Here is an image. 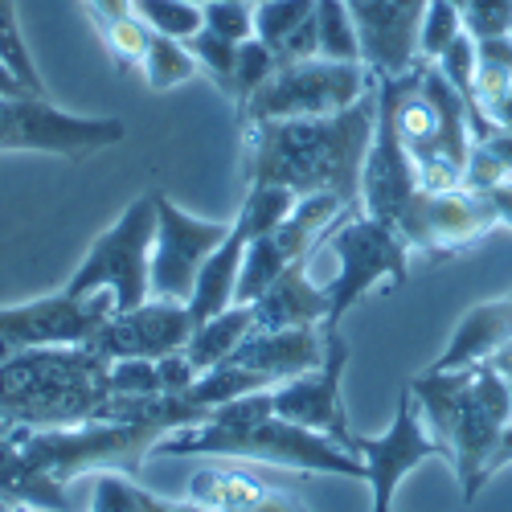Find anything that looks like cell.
<instances>
[{
  "instance_id": "3",
  "label": "cell",
  "mask_w": 512,
  "mask_h": 512,
  "mask_svg": "<svg viewBox=\"0 0 512 512\" xmlns=\"http://www.w3.org/2000/svg\"><path fill=\"white\" fill-rule=\"evenodd\" d=\"M160 455H209V459H242V463H271L312 476H349L365 480L361 455L345 451L320 431L295 426L271 410V390L234 398L218 406L205 422L181 426L156 447Z\"/></svg>"
},
{
  "instance_id": "36",
  "label": "cell",
  "mask_w": 512,
  "mask_h": 512,
  "mask_svg": "<svg viewBox=\"0 0 512 512\" xmlns=\"http://www.w3.org/2000/svg\"><path fill=\"white\" fill-rule=\"evenodd\" d=\"M463 29L476 41L512 37V0H467L463 5Z\"/></svg>"
},
{
  "instance_id": "38",
  "label": "cell",
  "mask_w": 512,
  "mask_h": 512,
  "mask_svg": "<svg viewBox=\"0 0 512 512\" xmlns=\"http://www.w3.org/2000/svg\"><path fill=\"white\" fill-rule=\"evenodd\" d=\"M484 193H488V201H492V209H496L500 226H508V230H512V173H508V177H500L496 185H488Z\"/></svg>"
},
{
  "instance_id": "39",
  "label": "cell",
  "mask_w": 512,
  "mask_h": 512,
  "mask_svg": "<svg viewBox=\"0 0 512 512\" xmlns=\"http://www.w3.org/2000/svg\"><path fill=\"white\" fill-rule=\"evenodd\" d=\"M484 119L492 123V127H504V132H512V82L496 95V99H488L484 103Z\"/></svg>"
},
{
  "instance_id": "51",
  "label": "cell",
  "mask_w": 512,
  "mask_h": 512,
  "mask_svg": "<svg viewBox=\"0 0 512 512\" xmlns=\"http://www.w3.org/2000/svg\"><path fill=\"white\" fill-rule=\"evenodd\" d=\"M508 295H512V291H508Z\"/></svg>"
},
{
  "instance_id": "49",
  "label": "cell",
  "mask_w": 512,
  "mask_h": 512,
  "mask_svg": "<svg viewBox=\"0 0 512 512\" xmlns=\"http://www.w3.org/2000/svg\"><path fill=\"white\" fill-rule=\"evenodd\" d=\"M250 5H263V0H250Z\"/></svg>"
},
{
  "instance_id": "25",
  "label": "cell",
  "mask_w": 512,
  "mask_h": 512,
  "mask_svg": "<svg viewBox=\"0 0 512 512\" xmlns=\"http://www.w3.org/2000/svg\"><path fill=\"white\" fill-rule=\"evenodd\" d=\"M295 197L291 189H283V185H246V197H242V205H238V218H234V226L246 234V242L250 238H263V234H271L275 226H283L287 222V213L295 209Z\"/></svg>"
},
{
  "instance_id": "44",
  "label": "cell",
  "mask_w": 512,
  "mask_h": 512,
  "mask_svg": "<svg viewBox=\"0 0 512 512\" xmlns=\"http://www.w3.org/2000/svg\"><path fill=\"white\" fill-rule=\"evenodd\" d=\"M484 46H492L508 66H512V37H500V41H484Z\"/></svg>"
},
{
  "instance_id": "19",
  "label": "cell",
  "mask_w": 512,
  "mask_h": 512,
  "mask_svg": "<svg viewBox=\"0 0 512 512\" xmlns=\"http://www.w3.org/2000/svg\"><path fill=\"white\" fill-rule=\"evenodd\" d=\"M320 254V250H316ZM291 263L259 300H254V332H275V328H324L328 320V291L312 279V259Z\"/></svg>"
},
{
  "instance_id": "46",
  "label": "cell",
  "mask_w": 512,
  "mask_h": 512,
  "mask_svg": "<svg viewBox=\"0 0 512 512\" xmlns=\"http://www.w3.org/2000/svg\"><path fill=\"white\" fill-rule=\"evenodd\" d=\"M9 431H13V422H9V418H0V439H5Z\"/></svg>"
},
{
  "instance_id": "21",
  "label": "cell",
  "mask_w": 512,
  "mask_h": 512,
  "mask_svg": "<svg viewBox=\"0 0 512 512\" xmlns=\"http://www.w3.org/2000/svg\"><path fill=\"white\" fill-rule=\"evenodd\" d=\"M279 492V484L259 480L246 467H230V463H205L185 480V500L197 512H242L254 508Z\"/></svg>"
},
{
  "instance_id": "8",
  "label": "cell",
  "mask_w": 512,
  "mask_h": 512,
  "mask_svg": "<svg viewBox=\"0 0 512 512\" xmlns=\"http://www.w3.org/2000/svg\"><path fill=\"white\" fill-rule=\"evenodd\" d=\"M152 238H156V189L136 197L111 230H103L82 254L78 271L62 291L70 295H111L115 312H132L152 300Z\"/></svg>"
},
{
  "instance_id": "43",
  "label": "cell",
  "mask_w": 512,
  "mask_h": 512,
  "mask_svg": "<svg viewBox=\"0 0 512 512\" xmlns=\"http://www.w3.org/2000/svg\"><path fill=\"white\" fill-rule=\"evenodd\" d=\"M21 91H29V87H25V82L5 62H0V95H21Z\"/></svg>"
},
{
  "instance_id": "23",
  "label": "cell",
  "mask_w": 512,
  "mask_h": 512,
  "mask_svg": "<svg viewBox=\"0 0 512 512\" xmlns=\"http://www.w3.org/2000/svg\"><path fill=\"white\" fill-rule=\"evenodd\" d=\"M250 328H254V308H250V304H234V308H226L222 316L197 324L193 336H189V345H185V357L193 361L197 377L209 373L213 365H222V361L242 345V340L250 336Z\"/></svg>"
},
{
  "instance_id": "11",
  "label": "cell",
  "mask_w": 512,
  "mask_h": 512,
  "mask_svg": "<svg viewBox=\"0 0 512 512\" xmlns=\"http://www.w3.org/2000/svg\"><path fill=\"white\" fill-rule=\"evenodd\" d=\"M492 230H500V218H496L488 193L472 189V185H459L447 193L418 189V197L406 205L402 222H398V234L406 238V246L435 263L472 250Z\"/></svg>"
},
{
  "instance_id": "24",
  "label": "cell",
  "mask_w": 512,
  "mask_h": 512,
  "mask_svg": "<svg viewBox=\"0 0 512 512\" xmlns=\"http://www.w3.org/2000/svg\"><path fill=\"white\" fill-rule=\"evenodd\" d=\"M140 74L152 91H173V87H185L201 74L189 41L181 37H164V33H152L148 37V50H144V62H140Z\"/></svg>"
},
{
  "instance_id": "15",
  "label": "cell",
  "mask_w": 512,
  "mask_h": 512,
  "mask_svg": "<svg viewBox=\"0 0 512 512\" xmlns=\"http://www.w3.org/2000/svg\"><path fill=\"white\" fill-rule=\"evenodd\" d=\"M345 369H349V340L340 332H324V361L300 377L279 381L271 390V410L295 426H308V431L328 435L332 443H340L349 451L353 426H349L345 394H340Z\"/></svg>"
},
{
  "instance_id": "40",
  "label": "cell",
  "mask_w": 512,
  "mask_h": 512,
  "mask_svg": "<svg viewBox=\"0 0 512 512\" xmlns=\"http://www.w3.org/2000/svg\"><path fill=\"white\" fill-rule=\"evenodd\" d=\"M242 512H308V508H304V500H300V496H291L287 488H279L271 500L254 504V508H242Z\"/></svg>"
},
{
  "instance_id": "37",
  "label": "cell",
  "mask_w": 512,
  "mask_h": 512,
  "mask_svg": "<svg viewBox=\"0 0 512 512\" xmlns=\"http://www.w3.org/2000/svg\"><path fill=\"white\" fill-rule=\"evenodd\" d=\"M111 394L115 398H156V394H164L156 361H144V357L111 361Z\"/></svg>"
},
{
  "instance_id": "22",
  "label": "cell",
  "mask_w": 512,
  "mask_h": 512,
  "mask_svg": "<svg viewBox=\"0 0 512 512\" xmlns=\"http://www.w3.org/2000/svg\"><path fill=\"white\" fill-rule=\"evenodd\" d=\"M242 259H246V234L230 222V238L205 259V267L197 271L193 295H189V316L193 328L222 316L226 308L238 304V275H242Z\"/></svg>"
},
{
  "instance_id": "2",
  "label": "cell",
  "mask_w": 512,
  "mask_h": 512,
  "mask_svg": "<svg viewBox=\"0 0 512 512\" xmlns=\"http://www.w3.org/2000/svg\"><path fill=\"white\" fill-rule=\"evenodd\" d=\"M377 127V87L353 107L316 119H267L242 127L246 185H283L295 197L332 193L361 209V173Z\"/></svg>"
},
{
  "instance_id": "1",
  "label": "cell",
  "mask_w": 512,
  "mask_h": 512,
  "mask_svg": "<svg viewBox=\"0 0 512 512\" xmlns=\"http://www.w3.org/2000/svg\"><path fill=\"white\" fill-rule=\"evenodd\" d=\"M205 418L209 414L189 394H160L148 414L123 422H82L54 426V431L13 426L0 439V500L41 512H66V484L95 472L136 476L144 455H152L160 439Z\"/></svg>"
},
{
  "instance_id": "20",
  "label": "cell",
  "mask_w": 512,
  "mask_h": 512,
  "mask_svg": "<svg viewBox=\"0 0 512 512\" xmlns=\"http://www.w3.org/2000/svg\"><path fill=\"white\" fill-rule=\"evenodd\" d=\"M259 373L267 386H279L287 377H300L324 361V328H275L254 332L226 357Z\"/></svg>"
},
{
  "instance_id": "12",
  "label": "cell",
  "mask_w": 512,
  "mask_h": 512,
  "mask_svg": "<svg viewBox=\"0 0 512 512\" xmlns=\"http://www.w3.org/2000/svg\"><path fill=\"white\" fill-rule=\"evenodd\" d=\"M349 451L361 455V463H365V484H369V496H373V512H394V496H398L402 480L410 472H418L426 459H447L443 443L426 431L422 410H418L410 386L398 398V410H394V422L386 426V435L353 431Z\"/></svg>"
},
{
  "instance_id": "16",
  "label": "cell",
  "mask_w": 512,
  "mask_h": 512,
  "mask_svg": "<svg viewBox=\"0 0 512 512\" xmlns=\"http://www.w3.org/2000/svg\"><path fill=\"white\" fill-rule=\"evenodd\" d=\"M345 5L357 25L361 62L377 82L402 78L422 62L418 33L431 0H345Z\"/></svg>"
},
{
  "instance_id": "9",
  "label": "cell",
  "mask_w": 512,
  "mask_h": 512,
  "mask_svg": "<svg viewBox=\"0 0 512 512\" xmlns=\"http://www.w3.org/2000/svg\"><path fill=\"white\" fill-rule=\"evenodd\" d=\"M377 87L365 62H332V58H308L279 66L259 91L238 107V127L267 123V119H316L336 115L365 99Z\"/></svg>"
},
{
  "instance_id": "33",
  "label": "cell",
  "mask_w": 512,
  "mask_h": 512,
  "mask_svg": "<svg viewBox=\"0 0 512 512\" xmlns=\"http://www.w3.org/2000/svg\"><path fill=\"white\" fill-rule=\"evenodd\" d=\"M275 70H279V62H275V54L263 46L259 37L242 41V46H238V58H234V87H230L234 107H242V103H246V99L275 74Z\"/></svg>"
},
{
  "instance_id": "27",
  "label": "cell",
  "mask_w": 512,
  "mask_h": 512,
  "mask_svg": "<svg viewBox=\"0 0 512 512\" xmlns=\"http://www.w3.org/2000/svg\"><path fill=\"white\" fill-rule=\"evenodd\" d=\"M316 37H320V58H332V62H361L357 25H353V17H349L345 0H316Z\"/></svg>"
},
{
  "instance_id": "28",
  "label": "cell",
  "mask_w": 512,
  "mask_h": 512,
  "mask_svg": "<svg viewBox=\"0 0 512 512\" xmlns=\"http://www.w3.org/2000/svg\"><path fill=\"white\" fill-rule=\"evenodd\" d=\"M0 62H5L33 95H50L46 82H41L33 54H29V41L21 33V17H17V0H0Z\"/></svg>"
},
{
  "instance_id": "13",
  "label": "cell",
  "mask_w": 512,
  "mask_h": 512,
  "mask_svg": "<svg viewBox=\"0 0 512 512\" xmlns=\"http://www.w3.org/2000/svg\"><path fill=\"white\" fill-rule=\"evenodd\" d=\"M230 222H205L185 213L164 189H156V238H152V300L189 304L197 271L222 242Z\"/></svg>"
},
{
  "instance_id": "30",
  "label": "cell",
  "mask_w": 512,
  "mask_h": 512,
  "mask_svg": "<svg viewBox=\"0 0 512 512\" xmlns=\"http://www.w3.org/2000/svg\"><path fill=\"white\" fill-rule=\"evenodd\" d=\"M99 37H103V46H107V54H111L115 70H119V74H127V70H140L152 29L132 13V17H119V21L103 25V29H99Z\"/></svg>"
},
{
  "instance_id": "34",
  "label": "cell",
  "mask_w": 512,
  "mask_h": 512,
  "mask_svg": "<svg viewBox=\"0 0 512 512\" xmlns=\"http://www.w3.org/2000/svg\"><path fill=\"white\" fill-rule=\"evenodd\" d=\"M435 66L447 74V82L463 95L467 115H472V103H476V74H480V41H476L472 33H459V37L451 41V50H447Z\"/></svg>"
},
{
  "instance_id": "29",
  "label": "cell",
  "mask_w": 512,
  "mask_h": 512,
  "mask_svg": "<svg viewBox=\"0 0 512 512\" xmlns=\"http://www.w3.org/2000/svg\"><path fill=\"white\" fill-rule=\"evenodd\" d=\"M136 17L164 37H181L189 41L193 33H201V9L189 5V0H132Z\"/></svg>"
},
{
  "instance_id": "42",
  "label": "cell",
  "mask_w": 512,
  "mask_h": 512,
  "mask_svg": "<svg viewBox=\"0 0 512 512\" xmlns=\"http://www.w3.org/2000/svg\"><path fill=\"white\" fill-rule=\"evenodd\" d=\"M512 463V422L504 426V435H500V443H496V455H492V463H488V476H496L500 467H508Z\"/></svg>"
},
{
  "instance_id": "14",
  "label": "cell",
  "mask_w": 512,
  "mask_h": 512,
  "mask_svg": "<svg viewBox=\"0 0 512 512\" xmlns=\"http://www.w3.org/2000/svg\"><path fill=\"white\" fill-rule=\"evenodd\" d=\"M115 316L111 295H41L29 304L0 308V357L50 345H87L95 328Z\"/></svg>"
},
{
  "instance_id": "32",
  "label": "cell",
  "mask_w": 512,
  "mask_h": 512,
  "mask_svg": "<svg viewBox=\"0 0 512 512\" xmlns=\"http://www.w3.org/2000/svg\"><path fill=\"white\" fill-rule=\"evenodd\" d=\"M189 50H193V58H197L201 74H209V78H213V87H218V91L230 99L238 41H226V37H218V33L201 29V33H193V37H189Z\"/></svg>"
},
{
  "instance_id": "10",
  "label": "cell",
  "mask_w": 512,
  "mask_h": 512,
  "mask_svg": "<svg viewBox=\"0 0 512 512\" xmlns=\"http://www.w3.org/2000/svg\"><path fill=\"white\" fill-rule=\"evenodd\" d=\"M127 140V123L115 115H74L50 103V95H0V152H50L87 156Z\"/></svg>"
},
{
  "instance_id": "41",
  "label": "cell",
  "mask_w": 512,
  "mask_h": 512,
  "mask_svg": "<svg viewBox=\"0 0 512 512\" xmlns=\"http://www.w3.org/2000/svg\"><path fill=\"white\" fill-rule=\"evenodd\" d=\"M136 512H197V508H189V504H173V500H160V496H152L148 488L136 484Z\"/></svg>"
},
{
  "instance_id": "47",
  "label": "cell",
  "mask_w": 512,
  "mask_h": 512,
  "mask_svg": "<svg viewBox=\"0 0 512 512\" xmlns=\"http://www.w3.org/2000/svg\"><path fill=\"white\" fill-rule=\"evenodd\" d=\"M451 5H455V9H459V13H463V5H467V0H451Z\"/></svg>"
},
{
  "instance_id": "50",
  "label": "cell",
  "mask_w": 512,
  "mask_h": 512,
  "mask_svg": "<svg viewBox=\"0 0 512 512\" xmlns=\"http://www.w3.org/2000/svg\"><path fill=\"white\" fill-rule=\"evenodd\" d=\"M508 390H512V381H508Z\"/></svg>"
},
{
  "instance_id": "5",
  "label": "cell",
  "mask_w": 512,
  "mask_h": 512,
  "mask_svg": "<svg viewBox=\"0 0 512 512\" xmlns=\"http://www.w3.org/2000/svg\"><path fill=\"white\" fill-rule=\"evenodd\" d=\"M111 361L91 345H50L0 357V418L29 431L107 422Z\"/></svg>"
},
{
  "instance_id": "26",
  "label": "cell",
  "mask_w": 512,
  "mask_h": 512,
  "mask_svg": "<svg viewBox=\"0 0 512 512\" xmlns=\"http://www.w3.org/2000/svg\"><path fill=\"white\" fill-rule=\"evenodd\" d=\"M316 13V0H263L254 5V37L275 54L279 62V50L291 41V33H300Z\"/></svg>"
},
{
  "instance_id": "4",
  "label": "cell",
  "mask_w": 512,
  "mask_h": 512,
  "mask_svg": "<svg viewBox=\"0 0 512 512\" xmlns=\"http://www.w3.org/2000/svg\"><path fill=\"white\" fill-rule=\"evenodd\" d=\"M410 394L422 410L426 431L447 451L463 512H472L476 496L492 480L488 463L496 455V443L512 422L508 381L488 361H476L463 369H426L410 381Z\"/></svg>"
},
{
  "instance_id": "31",
  "label": "cell",
  "mask_w": 512,
  "mask_h": 512,
  "mask_svg": "<svg viewBox=\"0 0 512 512\" xmlns=\"http://www.w3.org/2000/svg\"><path fill=\"white\" fill-rule=\"evenodd\" d=\"M459 33H467L463 13L451 5V0H431V5H426V17H422V33H418V54L426 62H439Z\"/></svg>"
},
{
  "instance_id": "35",
  "label": "cell",
  "mask_w": 512,
  "mask_h": 512,
  "mask_svg": "<svg viewBox=\"0 0 512 512\" xmlns=\"http://www.w3.org/2000/svg\"><path fill=\"white\" fill-rule=\"evenodd\" d=\"M201 29L242 46L254 37V5L250 0H209V5H201Z\"/></svg>"
},
{
  "instance_id": "45",
  "label": "cell",
  "mask_w": 512,
  "mask_h": 512,
  "mask_svg": "<svg viewBox=\"0 0 512 512\" xmlns=\"http://www.w3.org/2000/svg\"><path fill=\"white\" fill-rule=\"evenodd\" d=\"M0 512H41V508H25V504H5V500H0Z\"/></svg>"
},
{
  "instance_id": "17",
  "label": "cell",
  "mask_w": 512,
  "mask_h": 512,
  "mask_svg": "<svg viewBox=\"0 0 512 512\" xmlns=\"http://www.w3.org/2000/svg\"><path fill=\"white\" fill-rule=\"evenodd\" d=\"M189 336H193L189 304L148 300L132 312H115L103 328H95V336L87 340V345L95 353H103L107 361H127V357L160 361V357L181 353L189 345Z\"/></svg>"
},
{
  "instance_id": "18",
  "label": "cell",
  "mask_w": 512,
  "mask_h": 512,
  "mask_svg": "<svg viewBox=\"0 0 512 512\" xmlns=\"http://www.w3.org/2000/svg\"><path fill=\"white\" fill-rule=\"evenodd\" d=\"M414 197H418V173L394 132L390 111L377 103V127H373V144H369L365 173H361V213L398 230L402 213Z\"/></svg>"
},
{
  "instance_id": "48",
  "label": "cell",
  "mask_w": 512,
  "mask_h": 512,
  "mask_svg": "<svg viewBox=\"0 0 512 512\" xmlns=\"http://www.w3.org/2000/svg\"><path fill=\"white\" fill-rule=\"evenodd\" d=\"M189 5H197V9H201V5H209V0H189Z\"/></svg>"
},
{
  "instance_id": "7",
  "label": "cell",
  "mask_w": 512,
  "mask_h": 512,
  "mask_svg": "<svg viewBox=\"0 0 512 512\" xmlns=\"http://www.w3.org/2000/svg\"><path fill=\"white\" fill-rule=\"evenodd\" d=\"M324 250L336 259V275L324 283L328 291V320L324 332H340V320H345L369 291L377 287H402L410 279V246L406 238L369 218L361 209H349L328 234H324Z\"/></svg>"
},
{
  "instance_id": "6",
  "label": "cell",
  "mask_w": 512,
  "mask_h": 512,
  "mask_svg": "<svg viewBox=\"0 0 512 512\" xmlns=\"http://www.w3.org/2000/svg\"><path fill=\"white\" fill-rule=\"evenodd\" d=\"M377 103L394 119V132L418 173V189L447 193L467 185V164L476 148L472 115L435 62L422 58L402 78L377 82Z\"/></svg>"
}]
</instances>
